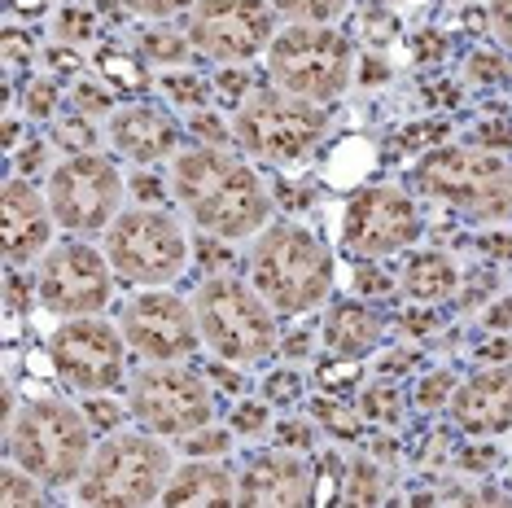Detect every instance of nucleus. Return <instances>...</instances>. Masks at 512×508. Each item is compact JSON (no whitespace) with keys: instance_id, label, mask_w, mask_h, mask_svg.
I'll use <instances>...</instances> for the list:
<instances>
[{"instance_id":"ea45409f","label":"nucleus","mask_w":512,"mask_h":508,"mask_svg":"<svg viewBox=\"0 0 512 508\" xmlns=\"http://www.w3.org/2000/svg\"><path fill=\"white\" fill-rule=\"evenodd\" d=\"M84 417H88L92 430H119L123 412H119V403H110V399H101V395H88Z\"/></svg>"},{"instance_id":"72a5a7b5","label":"nucleus","mask_w":512,"mask_h":508,"mask_svg":"<svg viewBox=\"0 0 512 508\" xmlns=\"http://www.w3.org/2000/svg\"><path fill=\"white\" fill-rule=\"evenodd\" d=\"M311 412H316V421L324 425V430H333L337 438H355V434H359V417H351L342 403L316 399V403H311Z\"/></svg>"},{"instance_id":"603ef678","label":"nucleus","mask_w":512,"mask_h":508,"mask_svg":"<svg viewBox=\"0 0 512 508\" xmlns=\"http://www.w3.org/2000/svg\"><path fill=\"white\" fill-rule=\"evenodd\" d=\"M486 329H512V298H499L495 307H486Z\"/></svg>"},{"instance_id":"bb28decb","label":"nucleus","mask_w":512,"mask_h":508,"mask_svg":"<svg viewBox=\"0 0 512 508\" xmlns=\"http://www.w3.org/2000/svg\"><path fill=\"white\" fill-rule=\"evenodd\" d=\"M162 92H167L176 106H193V110H202L206 101H211V92L215 84H206L202 75H193V71H180V66H171L167 75H162Z\"/></svg>"},{"instance_id":"8fccbe9b","label":"nucleus","mask_w":512,"mask_h":508,"mask_svg":"<svg viewBox=\"0 0 512 508\" xmlns=\"http://www.w3.org/2000/svg\"><path fill=\"white\" fill-rule=\"evenodd\" d=\"M469 71H473L477 79H504V75H508V66H504V62H499V57H495V53H473Z\"/></svg>"},{"instance_id":"7ed1b4c3","label":"nucleus","mask_w":512,"mask_h":508,"mask_svg":"<svg viewBox=\"0 0 512 508\" xmlns=\"http://www.w3.org/2000/svg\"><path fill=\"white\" fill-rule=\"evenodd\" d=\"M5 456L44 487L79 482L92 456V425L66 399H27L5 421Z\"/></svg>"},{"instance_id":"5701e85b","label":"nucleus","mask_w":512,"mask_h":508,"mask_svg":"<svg viewBox=\"0 0 512 508\" xmlns=\"http://www.w3.org/2000/svg\"><path fill=\"white\" fill-rule=\"evenodd\" d=\"M456 285H460V268L438 250L412 254L403 268V294L412 303H442L447 294H456Z\"/></svg>"},{"instance_id":"aec40b11","label":"nucleus","mask_w":512,"mask_h":508,"mask_svg":"<svg viewBox=\"0 0 512 508\" xmlns=\"http://www.w3.org/2000/svg\"><path fill=\"white\" fill-rule=\"evenodd\" d=\"M110 145L132 163H162V158L176 154L180 127L158 106L132 101V106H119L110 114Z\"/></svg>"},{"instance_id":"ddd939ff","label":"nucleus","mask_w":512,"mask_h":508,"mask_svg":"<svg viewBox=\"0 0 512 508\" xmlns=\"http://www.w3.org/2000/svg\"><path fill=\"white\" fill-rule=\"evenodd\" d=\"M184 31L197 53L237 66L267 53V44L276 40V5L272 0H193Z\"/></svg>"},{"instance_id":"58836bf2","label":"nucleus","mask_w":512,"mask_h":508,"mask_svg":"<svg viewBox=\"0 0 512 508\" xmlns=\"http://www.w3.org/2000/svg\"><path fill=\"white\" fill-rule=\"evenodd\" d=\"M57 110V84L53 79H31L27 84V114L31 119H44V114Z\"/></svg>"},{"instance_id":"864d4df0","label":"nucleus","mask_w":512,"mask_h":508,"mask_svg":"<svg viewBox=\"0 0 512 508\" xmlns=\"http://www.w3.org/2000/svg\"><path fill=\"white\" fill-rule=\"evenodd\" d=\"M307 342H311V333H307V329H298V333H289V338L281 342V351L289 355V360H302V355H307V351H311V346H307Z\"/></svg>"},{"instance_id":"f704fd0d","label":"nucleus","mask_w":512,"mask_h":508,"mask_svg":"<svg viewBox=\"0 0 512 508\" xmlns=\"http://www.w3.org/2000/svg\"><path fill=\"white\" fill-rule=\"evenodd\" d=\"M71 101H75V110L79 114H106V110H114V92L106 88V84H92V79H84V84H75V92H71Z\"/></svg>"},{"instance_id":"b1692460","label":"nucleus","mask_w":512,"mask_h":508,"mask_svg":"<svg viewBox=\"0 0 512 508\" xmlns=\"http://www.w3.org/2000/svg\"><path fill=\"white\" fill-rule=\"evenodd\" d=\"M386 500V478L372 460H351L342 473V504H381Z\"/></svg>"},{"instance_id":"4be33fe9","label":"nucleus","mask_w":512,"mask_h":508,"mask_svg":"<svg viewBox=\"0 0 512 508\" xmlns=\"http://www.w3.org/2000/svg\"><path fill=\"white\" fill-rule=\"evenodd\" d=\"M381 342V316L364 303H333L324 316V346L337 360H359Z\"/></svg>"},{"instance_id":"cd10ccee","label":"nucleus","mask_w":512,"mask_h":508,"mask_svg":"<svg viewBox=\"0 0 512 508\" xmlns=\"http://www.w3.org/2000/svg\"><path fill=\"white\" fill-rule=\"evenodd\" d=\"M276 14L289 18V22H333L346 14L351 0H272Z\"/></svg>"},{"instance_id":"9d476101","label":"nucleus","mask_w":512,"mask_h":508,"mask_svg":"<svg viewBox=\"0 0 512 508\" xmlns=\"http://www.w3.org/2000/svg\"><path fill=\"white\" fill-rule=\"evenodd\" d=\"M127 408L149 434L162 438H184L202 430V425H211L215 417V399L206 377L184 368L180 360L141 368L132 377V386H127Z\"/></svg>"},{"instance_id":"dca6fc26","label":"nucleus","mask_w":512,"mask_h":508,"mask_svg":"<svg viewBox=\"0 0 512 508\" xmlns=\"http://www.w3.org/2000/svg\"><path fill=\"white\" fill-rule=\"evenodd\" d=\"M127 346H132L141 360L149 364H176V360H189V355L202 346V329H197V311L193 303H184L171 290H154L136 294L132 303L123 307V320H119Z\"/></svg>"},{"instance_id":"c756f323","label":"nucleus","mask_w":512,"mask_h":508,"mask_svg":"<svg viewBox=\"0 0 512 508\" xmlns=\"http://www.w3.org/2000/svg\"><path fill=\"white\" fill-rule=\"evenodd\" d=\"M359 412H364L368 421H386V425H394L403 417L399 412V390L390 386V381H377V386H368L364 390V399H359Z\"/></svg>"},{"instance_id":"5fc2aeb1","label":"nucleus","mask_w":512,"mask_h":508,"mask_svg":"<svg viewBox=\"0 0 512 508\" xmlns=\"http://www.w3.org/2000/svg\"><path fill=\"white\" fill-rule=\"evenodd\" d=\"M132 193H136L141 202H158V198H162V184H158L154 176H136V180H132Z\"/></svg>"},{"instance_id":"393cba45","label":"nucleus","mask_w":512,"mask_h":508,"mask_svg":"<svg viewBox=\"0 0 512 508\" xmlns=\"http://www.w3.org/2000/svg\"><path fill=\"white\" fill-rule=\"evenodd\" d=\"M189 49H193V40H189V31H171V27H149L145 36H141V53L149 57V62H158V66H180V62H189Z\"/></svg>"},{"instance_id":"412c9836","label":"nucleus","mask_w":512,"mask_h":508,"mask_svg":"<svg viewBox=\"0 0 512 508\" xmlns=\"http://www.w3.org/2000/svg\"><path fill=\"white\" fill-rule=\"evenodd\" d=\"M241 500V482L232 478L224 465L215 460H193L171 473L167 491H162V504L176 508H206V504H237Z\"/></svg>"},{"instance_id":"6e6d98bb","label":"nucleus","mask_w":512,"mask_h":508,"mask_svg":"<svg viewBox=\"0 0 512 508\" xmlns=\"http://www.w3.org/2000/svg\"><path fill=\"white\" fill-rule=\"evenodd\" d=\"M434 325H438V320H434V316H425V311H407V316H403V329H407V333H416V338H421V333H429Z\"/></svg>"},{"instance_id":"79ce46f5","label":"nucleus","mask_w":512,"mask_h":508,"mask_svg":"<svg viewBox=\"0 0 512 508\" xmlns=\"http://www.w3.org/2000/svg\"><path fill=\"white\" fill-rule=\"evenodd\" d=\"M486 27L504 49H512V0H491L486 5Z\"/></svg>"},{"instance_id":"4d7b16f0","label":"nucleus","mask_w":512,"mask_h":508,"mask_svg":"<svg viewBox=\"0 0 512 508\" xmlns=\"http://www.w3.org/2000/svg\"><path fill=\"white\" fill-rule=\"evenodd\" d=\"M390 79V66H381L377 57H364V84H386Z\"/></svg>"},{"instance_id":"bf43d9fd","label":"nucleus","mask_w":512,"mask_h":508,"mask_svg":"<svg viewBox=\"0 0 512 508\" xmlns=\"http://www.w3.org/2000/svg\"><path fill=\"white\" fill-rule=\"evenodd\" d=\"M482 250H491V254H504V259H512V241H499V237H486V241H482Z\"/></svg>"},{"instance_id":"a18cd8bd","label":"nucleus","mask_w":512,"mask_h":508,"mask_svg":"<svg viewBox=\"0 0 512 508\" xmlns=\"http://www.w3.org/2000/svg\"><path fill=\"white\" fill-rule=\"evenodd\" d=\"M477 141L486 149H512V123L508 119H486L477 127Z\"/></svg>"},{"instance_id":"4c0bfd02","label":"nucleus","mask_w":512,"mask_h":508,"mask_svg":"<svg viewBox=\"0 0 512 508\" xmlns=\"http://www.w3.org/2000/svg\"><path fill=\"white\" fill-rule=\"evenodd\" d=\"M127 14H141V18H176L184 9H193V0H123Z\"/></svg>"},{"instance_id":"49530a36","label":"nucleus","mask_w":512,"mask_h":508,"mask_svg":"<svg viewBox=\"0 0 512 508\" xmlns=\"http://www.w3.org/2000/svg\"><path fill=\"white\" fill-rule=\"evenodd\" d=\"M355 290L359 294H390L394 290V281L381 268H372V263H364V268L355 272Z\"/></svg>"},{"instance_id":"f03ea898","label":"nucleus","mask_w":512,"mask_h":508,"mask_svg":"<svg viewBox=\"0 0 512 508\" xmlns=\"http://www.w3.org/2000/svg\"><path fill=\"white\" fill-rule=\"evenodd\" d=\"M250 281L276 316H302L333 290V254L302 224H267L250 246Z\"/></svg>"},{"instance_id":"37998d69","label":"nucleus","mask_w":512,"mask_h":508,"mask_svg":"<svg viewBox=\"0 0 512 508\" xmlns=\"http://www.w3.org/2000/svg\"><path fill=\"white\" fill-rule=\"evenodd\" d=\"M263 395L272 403H294L302 395V377L289 373V368H285V373H272V377H267V386H263Z\"/></svg>"},{"instance_id":"20e7f679","label":"nucleus","mask_w":512,"mask_h":508,"mask_svg":"<svg viewBox=\"0 0 512 508\" xmlns=\"http://www.w3.org/2000/svg\"><path fill=\"white\" fill-rule=\"evenodd\" d=\"M197 329L215 360L224 364H263L267 355L281 351L272 303L254 290V281L237 276H206L193 294Z\"/></svg>"},{"instance_id":"a211bd4d","label":"nucleus","mask_w":512,"mask_h":508,"mask_svg":"<svg viewBox=\"0 0 512 508\" xmlns=\"http://www.w3.org/2000/svg\"><path fill=\"white\" fill-rule=\"evenodd\" d=\"M447 408H451V421H456L464 434H477V438L504 434L512 425V360L486 364L482 373L460 381Z\"/></svg>"},{"instance_id":"a878e982","label":"nucleus","mask_w":512,"mask_h":508,"mask_svg":"<svg viewBox=\"0 0 512 508\" xmlns=\"http://www.w3.org/2000/svg\"><path fill=\"white\" fill-rule=\"evenodd\" d=\"M44 482L36 478V473L18 469L14 460L5 465V473H0V508H31V504H44Z\"/></svg>"},{"instance_id":"c85d7f7f","label":"nucleus","mask_w":512,"mask_h":508,"mask_svg":"<svg viewBox=\"0 0 512 508\" xmlns=\"http://www.w3.org/2000/svg\"><path fill=\"white\" fill-rule=\"evenodd\" d=\"M53 145H62L66 154H92L97 149V132H92L88 114H66V119H57L53 127Z\"/></svg>"},{"instance_id":"7c9ffc66","label":"nucleus","mask_w":512,"mask_h":508,"mask_svg":"<svg viewBox=\"0 0 512 508\" xmlns=\"http://www.w3.org/2000/svg\"><path fill=\"white\" fill-rule=\"evenodd\" d=\"M232 452V434L228 430H211V425H202V430L184 434V456L193 460H219Z\"/></svg>"},{"instance_id":"3c124183","label":"nucleus","mask_w":512,"mask_h":508,"mask_svg":"<svg viewBox=\"0 0 512 508\" xmlns=\"http://www.w3.org/2000/svg\"><path fill=\"white\" fill-rule=\"evenodd\" d=\"M477 360H482V364H508V360H512V338H495V342H486L482 351H477Z\"/></svg>"},{"instance_id":"6ab92c4d","label":"nucleus","mask_w":512,"mask_h":508,"mask_svg":"<svg viewBox=\"0 0 512 508\" xmlns=\"http://www.w3.org/2000/svg\"><path fill=\"white\" fill-rule=\"evenodd\" d=\"M316 500V473L298 452H272L259 456L241 478V504H263V508H298Z\"/></svg>"},{"instance_id":"0eeeda50","label":"nucleus","mask_w":512,"mask_h":508,"mask_svg":"<svg viewBox=\"0 0 512 508\" xmlns=\"http://www.w3.org/2000/svg\"><path fill=\"white\" fill-rule=\"evenodd\" d=\"M267 75L276 88L307 101L342 97L355 75V49L329 22H294L267 44Z\"/></svg>"},{"instance_id":"2eb2a0df","label":"nucleus","mask_w":512,"mask_h":508,"mask_svg":"<svg viewBox=\"0 0 512 508\" xmlns=\"http://www.w3.org/2000/svg\"><path fill=\"white\" fill-rule=\"evenodd\" d=\"M421 237V211L403 189L368 184L342 211V246L359 259H386Z\"/></svg>"},{"instance_id":"f8f14e48","label":"nucleus","mask_w":512,"mask_h":508,"mask_svg":"<svg viewBox=\"0 0 512 508\" xmlns=\"http://www.w3.org/2000/svg\"><path fill=\"white\" fill-rule=\"evenodd\" d=\"M127 351L132 346H127L123 329H114L97 311L92 316H66V325L49 338L57 377L66 381V390H79V395H106L110 386H119Z\"/></svg>"},{"instance_id":"1a4fd4ad","label":"nucleus","mask_w":512,"mask_h":508,"mask_svg":"<svg viewBox=\"0 0 512 508\" xmlns=\"http://www.w3.org/2000/svg\"><path fill=\"white\" fill-rule=\"evenodd\" d=\"M324 127H329V114H324L320 101L272 88V92H250L237 106L232 141L250 158H263V163H298L302 154L316 149Z\"/></svg>"},{"instance_id":"6e6552de","label":"nucleus","mask_w":512,"mask_h":508,"mask_svg":"<svg viewBox=\"0 0 512 508\" xmlns=\"http://www.w3.org/2000/svg\"><path fill=\"white\" fill-rule=\"evenodd\" d=\"M106 259L127 285H171L189 268V237L180 219L162 206H127L106 228Z\"/></svg>"},{"instance_id":"e433bc0d","label":"nucleus","mask_w":512,"mask_h":508,"mask_svg":"<svg viewBox=\"0 0 512 508\" xmlns=\"http://www.w3.org/2000/svg\"><path fill=\"white\" fill-rule=\"evenodd\" d=\"M276 447H289V452H311V447H316V425H311V421H281V425H276Z\"/></svg>"},{"instance_id":"de8ad7c7","label":"nucleus","mask_w":512,"mask_h":508,"mask_svg":"<svg viewBox=\"0 0 512 508\" xmlns=\"http://www.w3.org/2000/svg\"><path fill=\"white\" fill-rule=\"evenodd\" d=\"M5 303H9V311H22L31 303V285L22 281V272L9 263V276H5Z\"/></svg>"},{"instance_id":"2f4dec72","label":"nucleus","mask_w":512,"mask_h":508,"mask_svg":"<svg viewBox=\"0 0 512 508\" xmlns=\"http://www.w3.org/2000/svg\"><path fill=\"white\" fill-rule=\"evenodd\" d=\"M451 395H456V377H451L447 368H438V373L421 377V386H416V408L438 412V408H447L451 403Z\"/></svg>"},{"instance_id":"4468645a","label":"nucleus","mask_w":512,"mask_h":508,"mask_svg":"<svg viewBox=\"0 0 512 508\" xmlns=\"http://www.w3.org/2000/svg\"><path fill=\"white\" fill-rule=\"evenodd\" d=\"M114 290V268L101 250L88 241H57L44 250L40 272H36V294L40 307L53 316H92L110 303Z\"/></svg>"},{"instance_id":"13d9d810","label":"nucleus","mask_w":512,"mask_h":508,"mask_svg":"<svg viewBox=\"0 0 512 508\" xmlns=\"http://www.w3.org/2000/svg\"><path fill=\"white\" fill-rule=\"evenodd\" d=\"M44 5H49V0H9V9H14V14H40Z\"/></svg>"},{"instance_id":"9b49d317","label":"nucleus","mask_w":512,"mask_h":508,"mask_svg":"<svg viewBox=\"0 0 512 508\" xmlns=\"http://www.w3.org/2000/svg\"><path fill=\"white\" fill-rule=\"evenodd\" d=\"M49 206L66 233H101L123 211V176L106 154H66L49 176Z\"/></svg>"},{"instance_id":"c9c22d12","label":"nucleus","mask_w":512,"mask_h":508,"mask_svg":"<svg viewBox=\"0 0 512 508\" xmlns=\"http://www.w3.org/2000/svg\"><path fill=\"white\" fill-rule=\"evenodd\" d=\"M267 430V403H254V399H241L237 408H232V434L241 438H254Z\"/></svg>"},{"instance_id":"c03bdc74","label":"nucleus","mask_w":512,"mask_h":508,"mask_svg":"<svg viewBox=\"0 0 512 508\" xmlns=\"http://www.w3.org/2000/svg\"><path fill=\"white\" fill-rule=\"evenodd\" d=\"M193 132H197V141H202V145H219V149H224L228 145V136H232V127H224V123H219L215 119V114H202V110H197L193 114Z\"/></svg>"},{"instance_id":"39448f33","label":"nucleus","mask_w":512,"mask_h":508,"mask_svg":"<svg viewBox=\"0 0 512 508\" xmlns=\"http://www.w3.org/2000/svg\"><path fill=\"white\" fill-rule=\"evenodd\" d=\"M416 193L434 198L451 211L482 219V224H504L512 219V163L473 145H447L425 154L412 167Z\"/></svg>"},{"instance_id":"f257e3e1","label":"nucleus","mask_w":512,"mask_h":508,"mask_svg":"<svg viewBox=\"0 0 512 508\" xmlns=\"http://www.w3.org/2000/svg\"><path fill=\"white\" fill-rule=\"evenodd\" d=\"M171 198L206 237L224 241L263 233L267 215H272V198H267L263 180L254 176V167H246L219 145H197L176 154Z\"/></svg>"},{"instance_id":"f3484780","label":"nucleus","mask_w":512,"mask_h":508,"mask_svg":"<svg viewBox=\"0 0 512 508\" xmlns=\"http://www.w3.org/2000/svg\"><path fill=\"white\" fill-rule=\"evenodd\" d=\"M53 206L40 198V189L22 176H9L0 189V237H5V259L22 268L31 259H44L53 246Z\"/></svg>"},{"instance_id":"052dcab7","label":"nucleus","mask_w":512,"mask_h":508,"mask_svg":"<svg viewBox=\"0 0 512 508\" xmlns=\"http://www.w3.org/2000/svg\"><path fill=\"white\" fill-rule=\"evenodd\" d=\"M211 377H219V386H228V390H237V386H241L232 368H211Z\"/></svg>"},{"instance_id":"a19ab883","label":"nucleus","mask_w":512,"mask_h":508,"mask_svg":"<svg viewBox=\"0 0 512 508\" xmlns=\"http://www.w3.org/2000/svg\"><path fill=\"white\" fill-rule=\"evenodd\" d=\"M215 92L228 101V106H241V101L250 97V75H246V66H241V71H237V66H228V71L215 79Z\"/></svg>"},{"instance_id":"09e8293b","label":"nucleus","mask_w":512,"mask_h":508,"mask_svg":"<svg viewBox=\"0 0 512 508\" xmlns=\"http://www.w3.org/2000/svg\"><path fill=\"white\" fill-rule=\"evenodd\" d=\"M18 62H31V40L18 27H5V66L14 71Z\"/></svg>"},{"instance_id":"473e14b6","label":"nucleus","mask_w":512,"mask_h":508,"mask_svg":"<svg viewBox=\"0 0 512 508\" xmlns=\"http://www.w3.org/2000/svg\"><path fill=\"white\" fill-rule=\"evenodd\" d=\"M92 31H97V18H92L88 9L66 5L62 14H57V40H66V44H88Z\"/></svg>"},{"instance_id":"423d86ee","label":"nucleus","mask_w":512,"mask_h":508,"mask_svg":"<svg viewBox=\"0 0 512 508\" xmlns=\"http://www.w3.org/2000/svg\"><path fill=\"white\" fill-rule=\"evenodd\" d=\"M171 447L162 434H123L114 430L92 447L88 469L79 478V500L84 504H106V508H141L158 504L171 482Z\"/></svg>"}]
</instances>
